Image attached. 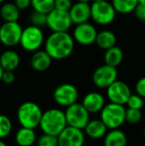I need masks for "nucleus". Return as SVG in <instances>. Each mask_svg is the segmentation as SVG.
<instances>
[{"label":"nucleus","instance_id":"obj_1","mask_svg":"<svg viewBox=\"0 0 145 146\" xmlns=\"http://www.w3.org/2000/svg\"><path fill=\"white\" fill-rule=\"evenodd\" d=\"M75 40L68 32H53L45 41V50L53 60H64L72 55Z\"/></svg>","mask_w":145,"mask_h":146},{"label":"nucleus","instance_id":"obj_2","mask_svg":"<svg viewBox=\"0 0 145 146\" xmlns=\"http://www.w3.org/2000/svg\"><path fill=\"white\" fill-rule=\"evenodd\" d=\"M68 126L65 111L59 108H50L43 112L40 121V129L43 133L58 136Z\"/></svg>","mask_w":145,"mask_h":146},{"label":"nucleus","instance_id":"obj_3","mask_svg":"<svg viewBox=\"0 0 145 146\" xmlns=\"http://www.w3.org/2000/svg\"><path fill=\"white\" fill-rule=\"evenodd\" d=\"M43 111L40 106L34 102H24L17 110V120L23 127L34 128L40 125Z\"/></svg>","mask_w":145,"mask_h":146},{"label":"nucleus","instance_id":"obj_4","mask_svg":"<svg viewBox=\"0 0 145 146\" xmlns=\"http://www.w3.org/2000/svg\"><path fill=\"white\" fill-rule=\"evenodd\" d=\"M126 108L123 104L110 102L105 104L101 111V119L109 129L119 128L125 122Z\"/></svg>","mask_w":145,"mask_h":146},{"label":"nucleus","instance_id":"obj_5","mask_svg":"<svg viewBox=\"0 0 145 146\" xmlns=\"http://www.w3.org/2000/svg\"><path fill=\"white\" fill-rule=\"evenodd\" d=\"M116 11L111 2L93 1L91 4V18L99 25H109L114 20Z\"/></svg>","mask_w":145,"mask_h":146},{"label":"nucleus","instance_id":"obj_6","mask_svg":"<svg viewBox=\"0 0 145 146\" xmlns=\"http://www.w3.org/2000/svg\"><path fill=\"white\" fill-rule=\"evenodd\" d=\"M45 42L44 33L42 28L29 25L22 31L20 45L27 52H36L42 47Z\"/></svg>","mask_w":145,"mask_h":146},{"label":"nucleus","instance_id":"obj_7","mask_svg":"<svg viewBox=\"0 0 145 146\" xmlns=\"http://www.w3.org/2000/svg\"><path fill=\"white\" fill-rule=\"evenodd\" d=\"M89 114L91 113L85 110V106L77 102L69 106L65 110L68 125L81 129H85L89 121L91 120Z\"/></svg>","mask_w":145,"mask_h":146},{"label":"nucleus","instance_id":"obj_8","mask_svg":"<svg viewBox=\"0 0 145 146\" xmlns=\"http://www.w3.org/2000/svg\"><path fill=\"white\" fill-rule=\"evenodd\" d=\"M21 25L18 21L4 22L0 26V42L8 48H12L20 44L22 35Z\"/></svg>","mask_w":145,"mask_h":146},{"label":"nucleus","instance_id":"obj_9","mask_svg":"<svg viewBox=\"0 0 145 146\" xmlns=\"http://www.w3.org/2000/svg\"><path fill=\"white\" fill-rule=\"evenodd\" d=\"M73 22L69 11L54 9L47 14V26L53 32H68Z\"/></svg>","mask_w":145,"mask_h":146},{"label":"nucleus","instance_id":"obj_10","mask_svg":"<svg viewBox=\"0 0 145 146\" xmlns=\"http://www.w3.org/2000/svg\"><path fill=\"white\" fill-rule=\"evenodd\" d=\"M55 102L60 106L68 108L79 100V90L72 84H62L55 88L53 92Z\"/></svg>","mask_w":145,"mask_h":146},{"label":"nucleus","instance_id":"obj_11","mask_svg":"<svg viewBox=\"0 0 145 146\" xmlns=\"http://www.w3.org/2000/svg\"><path fill=\"white\" fill-rule=\"evenodd\" d=\"M117 80V70L109 65H101L95 70L93 74V82L99 88H105Z\"/></svg>","mask_w":145,"mask_h":146},{"label":"nucleus","instance_id":"obj_12","mask_svg":"<svg viewBox=\"0 0 145 146\" xmlns=\"http://www.w3.org/2000/svg\"><path fill=\"white\" fill-rule=\"evenodd\" d=\"M97 31L93 24L89 22L75 25L73 32V38L75 42L81 46H91L95 44Z\"/></svg>","mask_w":145,"mask_h":146},{"label":"nucleus","instance_id":"obj_13","mask_svg":"<svg viewBox=\"0 0 145 146\" xmlns=\"http://www.w3.org/2000/svg\"><path fill=\"white\" fill-rule=\"evenodd\" d=\"M77 127L68 126L58 135L59 146H83L85 145V131Z\"/></svg>","mask_w":145,"mask_h":146},{"label":"nucleus","instance_id":"obj_14","mask_svg":"<svg viewBox=\"0 0 145 146\" xmlns=\"http://www.w3.org/2000/svg\"><path fill=\"white\" fill-rule=\"evenodd\" d=\"M131 96L130 88L126 83L116 80L107 88V96L110 102L118 104H126L129 96Z\"/></svg>","mask_w":145,"mask_h":146},{"label":"nucleus","instance_id":"obj_15","mask_svg":"<svg viewBox=\"0 0 145 146\" xmlns=\"http://www.w3.org/2000/svg\"><path fill=\"white\" fill-rule=\"evenodd\" d=\"M69 13L73 24L77 25L87 22L91 19V4L87 2L77 1V3L73 4Z\"/></svg>","mask_w":145,"mask_h":146},{"label":"nucleus","instance_id":"obj_16","mask_svg":"<svg viewBox=\"0 0 145 146\" xmlns=\"http://www.w3.org/2000/svg\"><path fill=\"white\" fill-rule=\"evenodd\" d=\"M81 104L89 113H97L101 112L103 106H105V100L103 94L99 92H91L83 96Z\"/></svg>","mask_w":145,"mask_h":146},{"label":"nucleus","instance_id":"obj_17","mask_svg":"<svg viewBox=\"0 0 145 146\" xmlns=\"http://www.w3.org/2000/svg\"><path fill=\"white\" fill-rule=\"evenodd\" d=\"M52 60L53 59L46 52V50H38L32 55L31 60H30V65L34 71L44 72L50 68Z\"/></svg>","mask_w":145,"mask_h":146},{"label":"nucleus","instance_id":"obj_18","mask_svg":"<svg viewBox=\"0 0 145 146\" xmlns=\"http://www.w3.org/2000/svg\"><path fill=\"white\" fill-rule=\"evenodd\" d=\"M37 139L34 128L21 126L15 133V142L18 146H33L37 142Z\"/></svg>","mask_w":145,"mask_h":146},{"label":"nucleus","instance_id":"obj_19","mask_svg":"<svg viewBox=\"0 0 145 146\" xmlns=\"http://www.w3.org/2000/svg\"><path fill=\"white\" fill-rule=\"evenodd\" d=\"M107 125L103 123V121L99 119H93L89 120L87 126L85 127V133L89 137L93 139H101L105 137V135L107 132Z\"/></svg>","mask_w":145,"mask_h":146},{"label":"nucleus","instance_id":"obj_20","mask_svg":"<svg viewBox=\"0 0 145 146\" xmlns=\"http://www.w3.org/2000/svg\"><path fill=\"white\" fill-rule=\"evenodd\" d=\"M20 65V56L14 50H6L0 55V66L4 71H15Z\"/></svg>","mask_w":145,"mask_h":146},{"label":"nucleus","instance_id":"obj_21","mask_svg":"<svg viewBox=\"0 0 145 146\" xmlns=\"http://www.w3.org/2000/svg\"><path fill=\"white\" fill-rule=\"evenodd\" d=\"M127 136L119 128L110 129L103 137V146H126Z\"/></svg>","mask_w":145,"mask_h":146},{"label":"nucleus","instance_id":"obj_22","mask_svg":"<svg viewBox=\"0 0 145 146\" xmlns=\"http://www.w3.org/2000/svg\"><path fill=\"white\" fill-rule=\"evenodd\" d=\"M95 44L101 50H107L111 47L115 46L116 37L113 32L109 30H101L97 32Z\"/></svg>","mask_w":145,"mask_h":146},{"label":"nucleus","instance_id":"obj_23","mask_svg":"<svg viewBox=\"0 0 145 146\" xmlns=\"http://www.w3.org/2000/svg\"><path fill=\"white\" fill-rule=\"evenodd\" d=\"M20 15V10L15 3L5 2L2 4L0 8V16L4 22H14L18 21Z\"/></svg>","mask_w":145,"mask_h":146},{"label":"nucleus","instance_id":"obj_24","mask_svg":"<svg viewBox=\"0 0 145 146\" xmlns=\"http://www.w3.org/2000/svg\"><path fill=\"white\" fill-rule=\"evenodd\" d=\"M103 59H105V64L111 66V67L117 68L122 63L123 52H122V50L119 47L113 46L111 48L105 50Z\"/></svg>","mask_w":145,"mask_h":146},{"label":"nucleus","instance_id":"obj_25","mask_svg":"<svg viewBox=\"0 0 145 146\" xmlns=\"http://www.w3.org/2000/svg\"><path fill=\"white\" fill-rule=\"evenodd\" d=\"M111 3L116 13L129 14L135 11L139 1L138 0H112Z\"/></svg>","mask_w":145,"mask_h":146},{"label":"nucleus","instance_id":"obj_26","mask_svg":"<svg viewBox=\"0 0 145 146\" xmlns=\"http://www.w3.org/2000/svg\"><path fill=\"white\" fill-rule=\"evenodd\" d=\"M31 6L35 11L48 14L55 8V0H31Z\"/></svg>","mask_w":145,"mask_h":146},{"label":"nucleus","instance_id":"obj_27","mask_svg":"<svg viewBox=\"0 0 145 146\" xmlns=\"http://www.w3.org/2000/svg\"><path fill=\"white\" fill-rule=\"evenodd\" d=\"M13 128L12 121L5 114H0V139H4L10 135Z\"/></svg>","mask_w":145,"mask_h":146},{"label":"nucleus","instance_id":"obj_28","mask_svg":"<svg viewBox=\"0 0 145 146\" xmlns=\"http://www.w3.org/2000/svg\"><path fill=\"white\" fill-rule=\"evenodd\" d=\"M30 22H31V25L37 26V27L40 28L44 27V26L47 25V14L34 10L30 15Z\"/></svg>","mask_w":145,"mask_h":146},{"label":"nucleus","instance_id":"obj_29","mask_svg":"<svg viewBox=\"0 0 145 146\" xmlns=\"http://www.w3.org/2000/svg\"><path fill=\"white\" fill-rule=\"evenodd\" d=\"M37 146H59L58 145V136L52 134L43 133L37 139Z\"/></svg>","mask_w":145,"mask_h":146},{"label":"nucleus","instance_id":"obj_30","mask_svg":"<svg viewBox=\"0 0 145 146\" xmlns=\"http://www.w3.org/2000/svg\"><path fill=\"white\" fill-rule=\"evenodd\" d=\"M142 118L141 110H135V108H126L125 121L130 124H136Z\"/></svg>","mask_w":145,"mask_h":146},{"label":"nucleus","instance_id":"obj_31","mask_svg":"<svg viewBox=\"0 0 145 146\" xmlns=\"http://www.w3.org/2000/svg\"><path fill=\"white\" fill-rule=\"evenodd\" d=\"M126 106L129 108H135V110H141L144 106V98L137 94H134L129 96Z\"/></svg>","mask_w":145,"mask_h":146},{"label":"nucleus","instance_id":"obj_32","mask_svg":"<svg viewBox=\"0 0 145 146\" xmlns=\"http://www.w3.org/2000/svg\"><path fill=\"white\" fill-rule=\"evenodd\" d=\"M73 6L72 0H55V8L63 11H70Z\"/></svg>","mask_w":145,"mask_h":146},{"label":"nucleus","instance_id":"obj_33","mask_svg":"<svg viewBox=\"0 0 145 146\" xmlns=\"http://www.w3.org/2000/svg\"><path fill=\"white\" fill-rule=\"evenodd\" d=\"M15 80L16 77L13 71H4L1 82H3L6 85H11V84H13L15 82Z\"/></svg>","mask_w":145,"mask_h":146},{"label":"nucleus","instance_id":"obj_34","mask_svg":"<svg viewBox=\"0 0 145 146\" xmlns=\"http://www.w3.org/2000/svg\"><path fill=\"white\" fill-rule=\"evenodd\" d=\"M135 92L137 94L145 98V77L139 79L135 84Z\"/></svg>","mask_w":145,"mask_h":146},{"label":"nucleus","instance_id":"obj_35","mask_svg":"<svg viewBox=\"0 0 145 146\" xmlns=\"http://www.w3.org/2000/svg\"><path fill=\"white\" fill-rule=\"evenodd\" d=\"M134 13H135V16L137 17V19L145 24V4H138Z\"/></svg>","mask_w":145,"mask_h":146},{"label":"nucleus","instance_id":"obj_36","mask_svg":"<svg viewBox=\"0 0 145 146\" xmlns=\"http://www.w3.org/2000/svg\"><path fill=\"white\" fill-rule=\"evenodd\" d=\"M14 3L19 10H26L31 6V0H14Z\"/></svg>","mask_w":145,"mask_h":146},{"label":"nucleus","instance_id":"obj_37","mask_svg":"<svg viewBox=\"0 0 145 146\" xmlns=\"http://www.w3.org/2000/svg\"><path fill=\"white\" fill-rule=\"evenodd\" d=\"M3 73H4V70L2 69V67L0 66V82H1V80H2V76H3Z\"/></svg>","mask_w":145,"mask_h":146},{"label":"nucleus","instance_id":"obj_38","mask_svg":"<svg viewBox=\"0 0 145 146\" xmlns=\"http://www.w3.org/2000/svg\"><path fill=\"white\" fill-rule=\"evenodd\" d=\"M0 146H8L5 142L3 141V139H0Z\"/></svg>","mask_w":145,"mask_h":146},{"label":"nucleus","instance_id":"obj_39","mask_svg":"<svg viewBox=\"0 0 145 146\" xmlns=\"http://www.w3.org/2000/svg\"><path fill=\"white\" fill-rule=\"evenodd\" d=\"M77 1H79V2H87V3H89V2L93 1V0H77Z\"/></svg>","mask_w":145,"mask_h":146},{"label":"nucleus","instance_id":"obj_40","mask_svg":"<svg viewBox=\"0 0 145 146\" xmlns=\"http://www.w3.org/2000/svg\"><path fill=\"white\" fill-rule=\"evenodd\" d=\"M139 1V3H141V4H145V0H138Z\"/></svg>","mask_w":145,"mask_h":146},{"label":"nucleus","instance_id":"obj_41","mask_svg":"<svg viewBox=\"0 0 145 146\" xmlns=\"http://www.w3.org/2000/svg\"><path fill=\"white\" fill-rule=\"evenodd\" d=\"M143 134H144V137H145V126H144V128H143Z\"/></svg>","mask_w":145,"mask_h":146},{"label":"nucleus","instance_id":"obj_42","mask_svg":"<svg viewBox=\"0 0 145 146\" xmlns=\"http://www.w3.org/2000/svg\"><path fill=\"white\" fill-rule=\"evenodd\" d=\"M4 1H5V0H0V4H1V3H3Z\"/></svg>","mask_w":145,"mask_h":146},{"label":"nucleus","instance_id":"obj_43","mask_svg":"<svg viewBox=\"0 0 145 146\" xmlns=\"http://www.w3.org/2000/svg\"><path fill=\"white\" fill-rule=\"evenodd\" d=\"M93 1H103V0H93Z\"/></svg>","mask_w":145,"mask_h":146}]
</instances>
